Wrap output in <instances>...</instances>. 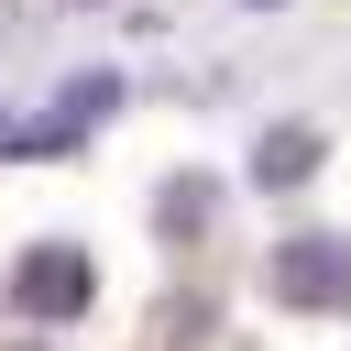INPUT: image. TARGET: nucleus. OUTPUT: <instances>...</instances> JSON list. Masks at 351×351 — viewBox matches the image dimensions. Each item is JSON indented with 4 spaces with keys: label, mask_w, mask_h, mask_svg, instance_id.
<instances>
[{
    "label": "nucleus",
    "mask_w": 351,
    "mask_h": 351,
    "mask_svg": "<svg viewBox=\"0 0 351 351\" xmlns=\"http://www.w3.org/2000/svg\"><path fill=\"white\" fill-rule=\"evenodd\" d=\"M208 219V186H165V230H197Z\"/></svg>",
    "instance_id": "20e7f679"
},
{
    "label": "nucleus",
    "mask_w": 351,
    "mask_h": 351,
    "mask_svg": "<svg viewBox=\"0 0 351 351\" xmlns=\"http://www.w3.org/2000/svg\"><path fill=\"white\" fill-rule=\"evenodd\" d=\"M274 296L285 307H351V241H329V230L285 241L274 252Z\"/></svg>",
    "instance_id": "f257e3e1"
},
{
    "label": "nucleus",
    "mask_w": 351,
    "mask_h": 351,
    "mask_svg": "<svg viewBox=\"0 0 351 351\" xmlns=\"http://www.w3.org/2000/svg\"><path fill=\"white\" fill-rule=\"evenodd\" d=\"M88 252H66V241H44V252H22V274H11V307L22 318H77L88 307Z\"/></svg>",
    "instance_id": "f03ea898"
},
{
    "label": "nucleus",
    "mask_w": 351,
    "mask_h": 351,
    "mask_svg": "<svg viewBox=\"0 0 351 351\" xmlns=\"http://www.w3.org/2000/svg\"><path fill=\"white\" fill-rule=\"evenodd\" d=\"M307 165H318V132H307V121H285V132L252 143V176H263V186H296Z\"/></svg>",
    "instance_id": "7ed1b4c3"
}]
</instances>
